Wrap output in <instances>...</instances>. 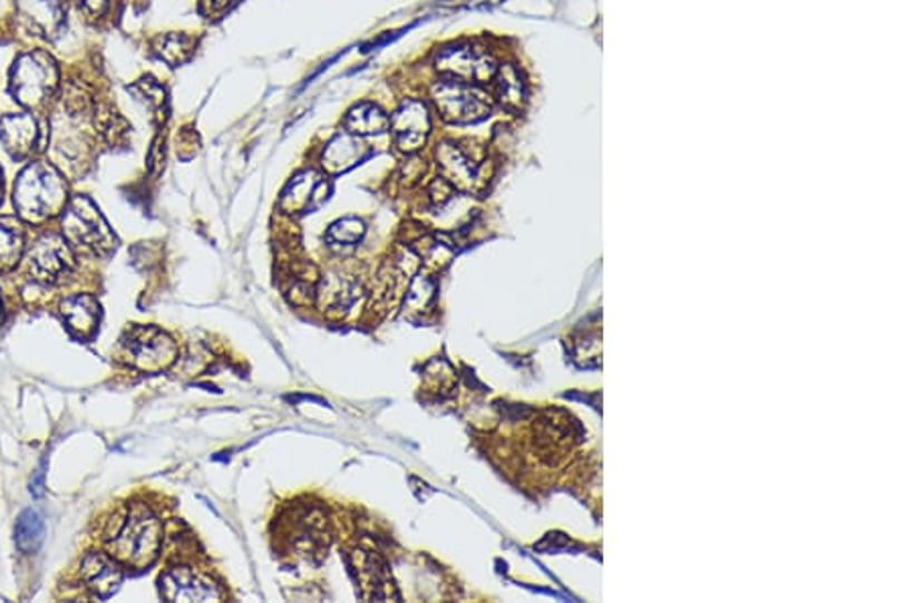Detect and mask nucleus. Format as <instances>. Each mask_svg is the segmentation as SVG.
I'll return each mask as SVG.
<instances>
[{"mask_svg": "<svg viewBox=\"0 0 914 603\" xmlns=\"http://www.w3.org/2000/svg\"><path fill=\"white\" fill-rule=\"evenodd\" d=\"M68 205V185L61 173L49 163L27 165L14 183V207L27 222H43L64 212Z\"/></svg>", "mask_w": 914, "mask_h": 603, "instance_id": "nucleus-1", "label": "nucleus"}, {"mask_svg": "<svg viewBox=\"0 0 914 603\" xmlns=\"http://www.w3.org/2000/svg\"><path fill=\"white\" fill-rule=\"evenodd\" d=\"M161 538L163 528L159 518L150 513L147 506L137 504L128 510L125 521L118 526L110 541V551L113 557L118 558L120 563H126L135 570H143L155 563L159 555Z\"/></svg>", "mask_w": 914, "mask_h": 603, "instance_id": "nucleus-2", "label": "nucleus"}, {"mask_svg": "<svg viewBox=\"0 0 914 603\" xmlns=\"http://www.w3.org/2000/svg\"><path fill=\"white\" fill-rule=\"evenodd\" d=\"M58 64L46 51H29L11 69V94L25 108H41L56 94Z\"/></svg>", "mask_w": 914, "mask_h": 603, "instance_id": "nucleus-3", "label": "nucleus"}, {"mask_svg": "<svg viewBox=\"0 0 914 603\" xmlns=\"http://www.w3.org/2000/svg\"><path fill=\"white\" fill-rule=\"evenodd\" d=\"M435 108L449 125H476L492 113L490 96L468 81H437L431 88Z\"/></svg>", "mask_w": 914, "mask_h": 603, "instance_id": "nucleus-4", "label": "nucleus"}, {"mask_svg": "<svg viewBox=\"0 0 914 603\" xmlns=\"http://www.w3.org/2000/svg\"><path fill=\"white\" fill-rule=\"evenodd\" d=\"M61 226H64V239L68 240L69 244L84 246L88 251L100 252V254L116 249V236L113 230L106 224L98 207L84 195H78L68 202L64 210Z\"/></svg>", "mask_w": 914, "mask_h": 603, "instance_id": "nucleus-5", "label": "nucleus"}, {"mask_svg": "<svg viewBox=\"0 0 914 603\" xmlns=\"http://www.w3.org/2000/svg\"><path fill=\"white\" fill-rule=\"evenodd\" d=\"M435 69L446 78L468 81V84H486L494 80L498 64L492 58L490 51L474 43H457L441 49L435 58Z\"/></svg>", "mask_w": 914, "mask_h": 603, "instance_id": "nucleus-6", "label": "nucleus"}, {"mask_svg": "<svg viewBox=\"0 0 914 603\" xmlns=\"http://www.w3.org/2000/svg\"><path fill=\"white\" fill-rule=\"evenodd\" d=\"M128 362L145 372H161L177 360L179 350L165 331L157 328H135L123 340Z\"/></svg>", "mask_w": 914, "mask_h": 603, "instance_id": "nucleus-7", "label": "nucleus"}, {"mask_svg": "<svg viewBox=\"0 0 914 603\" xmlns=\"http://www.w3.org/2000/svg\"><path fill=\"white\" fill-rule=\"evenodd\" d=\"M390 130L402 153H417L431 133V113L424 100L409 98L390 116Z\"/></svg>", "mask_w": 914, "mask_h": 603, "instance_id": "nucleus-8", "label": "nucleus"}, {"mask_svg": "<svg viewBox=\"0 0 914 603\" xmlns=\"http://www.w3.org/2000/svg\"><path fill=\"white\" fill-rule=\"evenodd\" d=\"M161 595L167 602H217L224 597L214 581L189 567L167 571L161 577Z\"/></svg>", "mask_w": 914, "mask_h": 603, "instance_id": "nucleus-9", "label": "nucleus"}, {"mask_svg": "<svg viewBox=\"0 0 914 603\" xmlns=\"http://www.w3.org/2000/svg\"><path fill=\"white\" fill-rule=\"evenodd\" d=\"M31 273L46 283H54L68 274L74 266V256L69 251L68 240L58 234H43L35 242L27 254Z\"/></svg>", "mask_w": 914, "mask_h": 603, "instance_id": "nucleus-10", "label": "nucleus"}, {"mask_svg": "<svg viewBox=\"0 0 914 603\" xmlns=\"http://www.w3.org/2000/svg\"><path fill=\"white\" fill-rule=\"evenodd\" d=\"M19 19L41 39H56L66 25V4L61 0H17Z\"/></svg>", "mask_w": 914, "mask_h": 603, "instance_id": "nucleus-11", "label": "nucleus"}, {"mask_svg": "<svg viewBox=\"0 0 914 603\" xmlns=\"http://www.w3.org/2000/svg\"><path fill=\"white\" fill-rule=\"evenodd\" d=\"M81 580L94 595L108 600L120 590L123 571L108 555L88 553L81 561Z\"/></svg>", "mask_w": 914, "mask_h": 603, "instance_id": "nucleus-12", "label": "nucleus"}, {"mask_svg": "<svg viewBox=\"0 0 914 603\" xmlns=\"http://www.w3.org/2000/svg\"><path fill=\"white\" fill-rule=\"evenodd\" d=\"M0 140L14 157H27L39 147L41 126L33 115H9L0 118Z\"/></svg>", "mask_w": 914, "mask_h": 603, "instance_id": "nucleus-13", "label": "nucleus"}, {"mask_svg": "<svg viewBox=\"0 0 914 603\" xmlns=\"http://www.w3.org/2000/svg\"><path fill=\"white\" fill-rule=\"evenodd\" d=\"M437 163L444 173V179L457 185L461 189H471V185L478 179V163L474 157H469V153L459 147L456 143H441L437 150H435Z\"/></svg>", "mask_w": 914, "mask_h": 603, "instance_id": "nucleus-14", "label": "nucleus"}, {"mask_svg": "<svg viewBox=\"0 0 914 603\" xmlns=\"http://www.w3.org/2000/svg\"><path fill=\"white\" fill-rule=\"evenodd\" d=\"M368 157V147L362 143V138L356 137L352 133H340L328 143L323 150V169L330 173H346L356 167L358 163Z\"/></svg>", "mask_w": 914, "mask_h": 603, "instance_id": "nucleus-15", "label": "nucleus"}, {"mask_svg": "<svg viewBox=\"0 0 914 603\" xmlns=\"http://www.w3.org/2000/svg\"><path fill=\"white\" fill-rule=\"evenodd\" d=\"M315 296L318 303L323 311L328 313H342L354 305L360 296V286L356 285L354 281L346 279V276H338V274H330L321 281V285L315 289Z\"/></svg>", "mask_w": 914, "mask_h": 603, "instance_id": "nucleus-16", "label": "nucleus"}, {"mask_svg": "<svg viewBox=\"0 0 914 603\" xmlns=\"http://www.w3.org/2000/svg\"><path fill=\"white\" fill-rule=\"evenodd\" d=\"M343 125L346 130L356 137H378L389 130L390 118L377 104L362 103L350 108Z\"/></svg>", "mask_w": 914, "mask_h": 603, "instance_id": "nucleus-17", "label": "nucleus"}, {"mask_svg": "<svg viewBox=\"0 0 914 603\" xmlns=\"http://www.w3.org/2000/svg\"><path fill=\"white\" fill-rule=\"evenodd\" d=\"M494 96L503 104L508 113L523 110L526 103V86L523 74L516 69L515 64L498 66L494 76Z\"/></svg>", "mask_w": 914, "mask_h": 603, "instance_id": "nucleus-18", "label": "nucleus"}, {"mask_svg": "<svg viewBox=\"0 0 914 603\" xmlns=\"http://www.w3.org/2000/svg\"><path fill=\"white\" fill-rule=\"evenodd\" d=\"M321 177L315 172H303L295 175L283 192L281 207L286 214L305 212L320 195Z\"/></svg>", "mask_w": 914, "mask_h": 603, "instance_id": "nucleus-19", "label": "nucleus"}, {"mask_svg": "<svg viewBox=\"0 0 914 603\" xmlns=\"http://www.w3.org/2000/svg\"><path fill=\"white\" fill-rule=\"evenodd\" d=\"M61 315L78 335H91L100 321V305L90 295L69 296L61 303Z\"/></svg>", "mask_w": 914, "mask_h": 603, "instance_id": "nucleus-20", "label": "nucleus"}, {"mask_svg": "<svg viewBox=\"0 0 914 603\" xmlns=\"http://www.w3.org/2000/svg\"><path fill=\"white\" fill-rule=\"evenodd\" d=\"M195 46H197V41H195L194 37H189V35H161L159 39L155 41V54H157L165 64H169L172 68H177V66H182V64L192 59Z\"/></svg>", "mask_w": 914, "mask_h": 603, "instance_id": "nucleus-21", "label": "nucleus"}, {"mask_svg": "<svg viewBox=\"0 0 914 603\" xmlns=\"http://www.w3.org/2000/svg\"><path fill=\"white\" fill-rule=\"evenodd\" d=\"M25 251V236L21 226L4 217L0 220V271H9L21 261Z\"/></svg>", "mask_w": 914, "mask_h": 603, "instance_id": "nucleus-22", "label": "nucleus"}, {"mask_svg": "<svg viewBox=\"0 0 914 603\" xmlns=\"http://www.w3.org/2000/svg\"><path fill=\"white\" fill-rule=\"evenodd\" d=\"M43 538H46V524L41 521V516L35 510H25L14 526L17 548L25 555H31L43 545Z\"/></svg>", "mask_w": 914, "mask_h": 603, "instance_id": "nucleus-23", "label": "nucleus"}, {"mask_svg": "<svg viewBox=\"0 0 914 603\" xmlns=\"http://www.w3.org/2000/svg\"><path fill=\"white\" fill-rule=\"evenodd\" d=\"M364 232V222H360L358 217H343V220H338L336 224L330 226L328 239L336 242V244L352 246V244H358L362 240Z\"/></svg>", "mask_w": 914, "mask_h": 603, "instance_id": "nucleus-24", "label": "nucleus"}, {"mask_svg": "<svg viewBox=\"0 0 914 603\" xmlns=\"http://www.w3.org/2000/svg\"><path fill=\"white\" fill-rule=\"evenodd\" d=\"M435 285L431 279L427 276H417L412 281L409 291H407V308L411 311H424V308L429 305V301L434 299Z\"/></svg>", "mask_w": 914, "mask_h": 603, "instance_id": "nucleus-25", "label": "nucleus"}, {"mask_svg": "<svg viewBox=\"0 0 914 603\" xmlns=\"http://www.w3.org/2000/svg\"><path fill=\"white\" fill-rule=\"evenodd\" d=\"M76 2H78L80 11L86 12L88 17H103L110 0H76Z\"/></svg>", "mask_w": 914, "mask_h": 603, "instance_id": "nucleus-26", "label": "nucleus"}, {"mask_svg": "<svg viewBox=\"0 0 914 603\" xmlns=\"http://www.w3.org/2000/svg\"><path fill=\"white\" fill-rule=\"evenodd\" d=\"M232 2L234 0H202L200 7H202L204 14H217V12L229 9V4H232Z\"/></svg>", "mask_w": 914, "mask_h": 603, "instance_id": "nucleus-27", "label": "nucleus"}, {"mask_svg": "<svg viewBox=\"0 0 914 603\" xmlns=\"http://www.w3.org/2000/svg\"><path fill=\"white\" fill-rule=\"evenodd\" d=\"M43 478H46V461L41 464V467L37 469V474H35L33 479H31V494H33V496H43V492H46Z\"/></svg>", "mask_w": 914, "mask_h": 603, "instance_id": "nucleus-28", "label": "nucleus"}]
</instances>
